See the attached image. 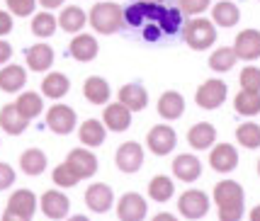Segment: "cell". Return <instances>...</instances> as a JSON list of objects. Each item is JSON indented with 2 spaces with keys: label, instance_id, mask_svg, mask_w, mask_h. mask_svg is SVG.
Instances as JSON below:
<instances>
[{
  "label": "cell",
  "instance_id": "30bf717a",
  "mask_svg": "<svg viewBox=\"0 0 260 221\" xmlns=\"http://www.w3.org/2000/svg\"><path fill=\"white\" fill-rule=\"evenodd\" d=\"M146 144L156 155H168L170 151L175 148V144H178V136H175V132H173L170 127L158 124V127H153V129L148 132Z\"/></svg>",
  "mask_w": 260,
  "mask_h": 221
},
{
  "label": "cell",
  "instance_id": "bcb514c9",
  "mask_svg": "<svg viewBox=\"0 0 260 221\" xmlns=\"http://www.w3.org/2000/svg\"><path fill=\"white\" fill-rule=\"evenodd\" d=\"M151 221H178V219H175L173 214H168V211H160V214H156Z\"/></svg>",
  "mask_w": 260,
  "mask_h": 221
},
{
  "label": "cell",
  "instance_id": "5bb4252c",
  "mask_svg": "<svg viewBox=\"0 0 260 221\" xmlns=\"http://www.w3.org/2000/svg\"><path fill=\"white\" fill-rule=\"evenodd\" d=\"M173 173H175V177L182 180V182H194L197 177L202 175V163H200L197 155L182 153L173 161Z\"/></svg>",
  "mask_w": 260,
  "mask_h": 221
},
{
  "label": "cell",
  "instance_id": "8992f818",
  "mask_svg": "<svg viewBox=\"0 0 260 221\" xmlns=\"http://www.w3.org/2000/svg\"><path fill=\"white\" fill-rule=\"evenodd\" d=\"M194 100H197V105L202 110H216V107H221L224 100H226V85H224V80L212 78V80L202 83L200 90H197V95H194Z\"/></svg>",
  "mask_w": 260,
  "mask_h": 221
},
{
  "label": "cell",
  "instance_id": "f907efd6",
  "mask_svg": "<svg viewBox=\"0 0 260 221\" xmlns=\"http://www.w3.org/2000/svg\"><path fill=\"white\" fill-rule=\"evenodd\" d=\"M139 3H163V0H139Z\"/></svg>",
  "mask_w": 260,
  "mask_h": 221
},
{
  "label": "cell",
  "instance_id": "b9f144b4",
  "mask_svg": "<svg viewBox=\"0 0 260 221\" xmlns=\"http://www.w3.org/2000/svg\"><path fill=\"white\" fill-rule=\"evenodd\" d=\"M12 182H15V170L8 163H0V192L12 187Z\"/></svg>",
  "mask_w": 260,
  "mask_h": 221
},
{
  "label": "cell",
  "instance_id": "7dc6e473",
  "mask_svg": "<svg viewBox=\"0 0 260 221\" xmlns=\"http://www.w3.org/2000/svg\"><path fill=\"white\" fill-rule=\"evenodd\" d=\"M42 5H44L46 10H51V8H58V5H63V0H39Z\"/></svg>",
  "mask_w": 260,
  "mask_h": 221
},
{
  "label": "cell",
  "instance_id": "44dd1931",
  "mask_svg": "<svg viewBox=\"0 0 260 221\" xmlns=\"http://www.w3.org/2000/svg\"><path fill=\"white\" fill-rule=\"evenodd\" d=\"M119 102L124 105L126 110L139 112L148 105V95L139 83H129V85H122V90H119Z\"/></svg>",
  "mask_w": 260,
  "mask_h": 221
},
{
  "label": "cell",
  "instance_id": "7bdbcfd3",
  "mask_svg": "<svg viewBox=\"0 0 260 221\" xmlns=\"http://www.w3.org/2000/svg\"><path fill=\"white\" fill-rule=\"evenodd\" d=\"M12 29V15H8L5 10H0V37L3 34H10Z\"/></svg>",
  "mask_w": 260,
  "mask_h": 221
},
{
  "label": "cell",
  "instance_id": "6da1fadb",
  "mask_svg": "<svg viewBox=\"0 0 260 221\" xmlns=\"http://www.w3.org/2000/svg\"><path fill=\"white\" fill-rule=\"evenodd\" d=\"M124 24L141 32L146 42H158L166 34H178L182 27V15L163 3H139L124 10Z\"/></svg>",
  "mask_w": 260,
  "mask_h": 221
},
{
  "label": "cell",
  "instance_id": "60d3db41",
  "mask_svg": "<svg viewBox=\"0 0 260 221\" xmlns=\"http://www.w3.org/2000/svg\"><path fill=\"white\" fill-rule=\"evenodd\" d=\"M178 8L185 15H200L209 8V0H178Z\"/></svg>",
  "mask_w": 260,
  "mask_h": 221
},
{
  "label": "cell",
  "instance_id": "f6af8a7d",
  "mask_svg": "<svg viewBox=\"0 0 260 221\" xmlns=\"http://www.w3.org/2000/svg\"><path fill=\"white\" fill-rule=\"evenodd\" d=\"M0 221H32L27 219V216H22V214H15V211H3V216H0Z\"/></svg>",
  "mask_w": 260,
  "mask_h": 221
},
{
  "label": "cell",
  "instance_id": "f35d334b",
  "mask_svg": "<svg viewBox=\"0 0 260 221\" xmlns=\"http://www.w3.org/2000/svg\"><path fill=\"white\" fill-rule=\"evenodd\" d=\"M241 88L248 92H260V68L248 66L241 71Z\"/></svg>",
  "mask_w": 260,
  "mask_h": 221
},
{
  "label": "cell",
  "instance_id": "e575fe53",
  "mask_svg": "<svg viewBox=\"0 0 260 221\" xmlns=\"http://www.w3.org/2000/svg\"><path fill=\"white\" fill-rule=\"evenodd\" d=\"M234 107H236V112L246 114V117L258 114L260 112V92H248V90L238 92L236 100H234Z\"/></svg>",
  "mask_w": 260,
  "mask_h": 221
},
{
  "label": "cell",
  "instance_id": "9c48e42d",
  "mask_svg": "<svg viewBox=\"0 0 260 221\" xmlns=\"http://www.w3.org/2000/svg\"><path fill=\"white\" fill-rule=\"evenodd\" d=\"M114 161H117V168L122 173H136L139 168L144 166V148L136 141H126V144H122L117 148Z\"/></svg>",
  "mask_w": 260,
  "mask_h": 221
},
{
  "label": "cell",
  "instance_id": "681fc988",
  "mask_svg": "<svg viewBox=\"0 0 260 221\" xmlns=\"http://www.w3.org/2000/svg\"><path fill=\"white\" fill-rule=\"evenodd\" d=\"M68 221H90V219H88V216H83V214H78V216H71Z\"/></svg>",
  "mask_w": 260,
  "mask_h": 221
},
{
  "label": "cell",
  "instance_id": "4316f807",
  "mask_svg": "<svg viewBox=\"0 0 260 221\" xmlns=\"http://www.w3.org/2000/svg\"><path fill=\"white\" fill-rule=\"evenodd\" d=\"M83 92H85V98L90 100L92 105H105L107 100H110V85H107V80L100 76H92L85 80V85H83Z\"/></svg>",
  "mask_w": 260,
  "mask_h": 221
},
{
  "label": "cell",
  "instance_id": "ac0fdd59",
  "mask_svg": "<svg viewBox=\"0 0 260 221\" xmlns=\"http://www.w3.org/2000/svg\"><path fill=\"white\" fill-rule=\"evenodd\" d=\"M238 58H246V61H253L260 56V32L258 29H246L236 37V46H234Z\"/></svg>",
  "mask_w": 260,
  "mask_h": 221
},
{
  "label": "cell",
  "instance_id": "3957f363",
  "mask_svg": "<svg viewBox=\"0 0 260 221\" xmlns=\"http://www.w3.org/2000/svg\"><path fill=\"white\" fill-rule=\"evenodd\" d=\"M90 24L95 32L100 34H114L124 27V10L117 3H98L90 10Z\"/></svg>",
  "mask_w": 260,
  "mask_h": 221
},
{
  "label": "cell",
  "instance_id": "52a82bcc",
  "mask_svg": "<svg viewBox=\"0 0 260 221\" xmlns=\"http://www.w3.org/2000/svg\"><path fill=\"white\" fill-rule=\"evenodd\" d=\"M146 199L136 192H126L122 195V199L117 202V216L119 221H144L146 219Z\"/></svg>",
  "mask_w": 260,
  "mask_h": 221
},
{
  "label": "cell",
  "instance_id": "d6986e66",
  "mask_svg": "<svg viewBox=\"0 0 260 221\" xmlns=\"http://www.w3.org/2000/svg\"><path fill=\"white\" fill-rule=\"evenodd\" d=\"M8 211H15V214H22L27 219H32L34 211H37V195L32 190H15L8 199Z\"/></svg>",
  "mask_w": 260,
  "mask_h": 221
},
{
  "label": "cell",
  "instance_id": "9a60e30c",
  "mask_svg": "<svg viewBox=\"0 0 260 221\" xmlns=\"http://www.w3.org/2000/svg\"><path fill=\"white\" fill-rule=\"evenodd\" d=\"M209 163L216 173H231L238 166V151L231 144H219L209 153Z\"/></svg>",
  "mask_w": 260,
  "mask_h": 221
},
{
  "label": "cell",
  "instance_id": "e0dca14e",
  "mask_svg": "<svg viewBox=\"0 0 260 221\" xmlns=\"http://www.w3.org/2000/svg\"><path fill=\"white\" fill-rule=\"evenodd\" d=\"M105 127L110 132H126L132 124V110H126L122 102H112L105 107Z\"/></svg>",
  "mask_w": 260,
  "mask_h": 221
},
{
  "label": "cell",
  "instance_id": "d6a6232c",
  "mask_svg": "<svg viewBox=\"0 0 260 221\" xmlns=\"http://www.w3.org/2000/svg\"><path fill=\"white\" fill-rule=\"evenodd\" d=\"M58 24L66 32H80L83 24H85V12L80 10V8H76V5H71V8H66V10L58 15Z\"/></svg>",
  "mask_w": 260,
  "mask_h": 221
},
{
  "label": "cell",
  "instance_id": "d590c367",
  "mask_svg": "<svg viewBox=\"0 0 260 221\" xmlns=\"http://www.w3.org/2000/svg\"><path fill=\"white\" fill-rule=\"evenodd\" d=\"M236 139H238V144L246 146V148H258L260 146V127L253 122L241 124L236 129Z\"/></svg>",
  "mask_w": 260,
  "mask_h": 221
},
{
  "label": "cell",
  "instance_id": "836d02e7",
  "mask_svg": "<svg viewBox=\"0 0 260 221\" xmlns=\"http://www.w3.org/2000/svg\"><path fill=\"white\" fill-rule=\"evenodd\" d=\"M236 58L238 56L234 49L221 46V49H216L214 54L209 56V66H212V71H216V73H224V71H231V68H234Z\"/></svg>",
  "mask_w": 260,
  "mask_h": 221
},
{
  "label": "cell",
  "instance_id": "f546056e",
  "mask_svg": "<svg viewBox=\"0 0 260 221\" xmlns=\"http://www.w3.org/2000/svg\"><path fill=\"white\" fill-rule=\"evenodd\" d=\"M68 88H71V83H68V78L63 73H49L44 78V83H42V92L51 100L63 98L68 92Z\"/></svg>",
  "mask_w": 260,
  "mask_h": 221
},
{
  "label": "cell",
  "instance_id": "c3c4849f",
  "mask_svg": "<svg viewBox=\"0 0 260 221\" xmlns=\"http://www.w3.org/2000/svg\"><path fill=\"white\" fill-rule=\"evenodd\" d=\"M250 221H260V204L253 211H250Z\"/></svg>",
  "mask_w": 260,
  "mask_h": 221
},
{
  "label": "cell",
  "instance_id": "ffe728a7",
  "mask_svg": "<svg viewBox=\"0 0 260 221\" xmlns=\"http://www.w3.org/2000/svg\"><path fill=\"white\" fill-rule=\"evenodd\" d=\"M24 58H27V66L39 73V71L51 68V64H54V49L49 44H34L27 49Z\"/></svg>",
  "mask_w": 260,
  "mask_h": 221
},
{
  "label": "cell",
  "instance_id": "74e56055",
  "mask_svg": "<svg viewBox=\"0 0 260 221\" xmlns=\"http://www.w3.org/2000/svg\"><path fill=\"white\" fill-rule=\"evenodd\" d=\"M54 182H56L58 187H73V185H78L80 177L76 175V170L68 166V163H61V166L54 168Z\"/></svg>",
  "mask_w": 260,
  "mask_h": 221
},
{
  "label": "cell",
  "instance_id": "7a4b0ae2",
  "mask_svg": "<svg viewBox=\"0 0 260 221\" xmlns=\"http://www.w3.org/2000/svg\"><path fill=\"white\" fill-rule=\"evenodd\" d=\"M243 187L234 180H224L214 187V202L219 207V221H241L243 216Z\"/></svg>",
  "mask_w": 260,
  "mask_h": 221
},
{
  "label": "cell",
  "instance_id": "4fadbf2b",
  "mask_svg": "<svg viewBox=\"0 0 260 221\" xmlns=\"http://www.w3.org/2000/svg\"><path fill=\"white\" fill-rule=\"evenodd\" d=\"M66 163L76 170V175H78L80 180L92 177L98 173V158H95L90 151H85V148H73V151L68 153Z\"/></svg>",
  "mask_w": 260,
  "mask_h": 221
},
{
  "label": "cell",
  "instance_id": "816d5d0a",
  "mask_svg": "<svg viewBox=\"0 0 260 221\" xmlns=\"http://www.w3.org/2000/svg\"><path fill=\"white\" fill-rule=\"evenodd\" d=\"M258 175H260V163H258Z\"/></svg>",
  "mask_w": 260,
  "mask_h": 221
},
{
  "label": "cell",
  "instance_id": "603a6c76",
  "mask_svg": "<svg viewBox=\"0 0 260 221\" xmlns=\"http://www.w3.org/2000/svg\"><path fill=\"white\" fill-rule=\"evenodd\" d=\"M105 136H107V132H105V124L98 122V119H85V122L80 124V129H78L80 144H83V146H90V148H95V146H102Z\"/></svg>",
  "mask_w": 260,
  "mask_h": 221
},
{
  "label": "cell",
  "instance_id": "8d00e7d4",
  "mask_svg": "<svg viewBox=\"0 0 260 221\" xmlns=\"http://www.w3.org/2000/svg\"><path fill=\"white\" fill-rule=\"evenodd\" d=\"M56 17L54 15H49V12H39V15H34L32 20V32L37 37H51V34L56 32Z\"/></svg>",
  "mask_w": 260,
  "mask_h": 221
},
{
  "label": "cell",
  "instance_id": "ee69618b",
  "mask_svg": "<svg viewBox=\"0 0 260 221\" xmlns=\"http://www.w3.org/2000/svg\"><path fill=\"white\" fill-rule=\"evenodd\" d=\"M10 56H12V46L5 39H0V64H8Z\"/></svg>",
  "mask_w": 260,
  "mask_h": 221
},
{
  "label": "cell",
  "instance_id": "f1b7e54d",
  "mask_svg": "<svg viewBox=\"0 0 260 221\" xmlns=\"http://www.w3.org/2000/svg\"><path fill=\"white\" fill-rule=\"evenodd\" d=\"M15 107L20 110L22 117H27V119L32 122L34 117H39V114H42L44 102H42V98H39V92H22V95L17 98V102H15Z\"/></svg>",
  "mask_w": 260,
  "mask_h": 221
},
{
  "label": "cell",
  "instance_id": "277c9868",
  "mask_svg": "<svg viewBox=\"0 0 260 221\" xmlns=\"http://www.w3.org/2000/svg\"><path fill=\"white\" fill-rule=\"evenodd\" d=\"M182 37H185L187 46H192V49H197V51H202V49H209V46L214 44L216 29L209 20L194 17V20H190V22L182 27Z\"/></svg>",
  "mask_w": 260,
  "mask_h": 221
},
{
  "label": "cell",
  "instance_id": "83f0119b",
  "mask_svg": "<svg viewBox=\"0 0 260 221\" xmlns=\"http://www.w3.org/2000/svg\"><path fill=\"white\" fill-rule=\"evenodd\" d=\"M20 168L27 175H42L46 170V153L39 151V148H27L20 155Z\"/></svg>",
  "mask_w": 260,
  "mask_h": 221
},
{
  "label": "cell",
  "instance_id": "7402d4cb",
  "mask_svg": "<svg viewBox=\"0 0 260 221\" xmlns=\"http://www.w3.org/2000/svg\"><path fill=\"white\" fill-rule=\"evenodd\" d=\"M182 112H185V100H182L180 92L175 90H168L163 92L158 100V114L163 119H178Z\"/></svg>",
  "mask_w": 260,
  "mask_h": 221
},
{
  "label": "cell",
  "instance_id": "2e32d148",
  "mask_svg": "<svg viewBox=\"0 0 260 221\" xmlns=\"http://www.w3.org/2000/svg\"><path fill=\"white\" fill-rule=\"evenodd\" d=\"M27 127H29V119L20 114V110L15 107V102H12V105H5V107L0 110V129H3V132L12 134V136H20V134L27 132Z\"/></svg>",
  "mask_w": 260,
  "mask_h": 221
},
{
  "label": "cell",
  "instance_id": "ba28073f",
  "mask_svg": "<svg viewBox=\"0 0 260 221\" xmlns=\"http://www.w3.org/2000/svg\"><path fill=\"white\" fill-rule=\"evenodd\" d=\"M46 127L54 134H71L76 129V112L71 110L68 105H54L46 112Z\"/></svg>",
  "mask_w": 260,
  "mask_h": 221
},
{
  "label": "cell",
  "instance_id": "484cf974",
  "mask_svg": "<svg viewBox=\"0 0 260 221\" xmlns=\"http://www.w3.org/2000/svg\"><path fill=\"white\" fill-rule=\"evenodd\" d=\"M71 56L78 58V61H92L98 56V42L90 34H78L73 42H71Z\"/></svg>",
  "mask_w": 260,
  "mask_h": 221
},
{
  "label": "cell",
  "instance_id": "cb8c5ba5",
  "mask_svg": "<svg viewBox=\"0 0 260 221\" xmlns=\"http://www.w3.org/2000/svg\"><path fill=\"white\" fill-rule=\"evenodd\" d=\"M24 83H27V73L17 64H10V66H5L0 71V90L3 92H17Z\"/></svg>",
  "mask_w": 260,
  "mask_h": 221
},
{
  "label": "cell",
  "instance_id": "ab89813d",
  "mask_svg": "<svg viewBox=\"0 0 260 221\" xmlns=\"http://www.w3.org/2000/svg\"><path fill=\"white\" fill-rule=\"evenodd\" d=\"M5 3H8V8H10L12 15L27 17V15L34 12V3H37V0H5Z\"/></svg>",
  "mask_w": 260,
  "mask_h": 221
},
{
  "label": "cell",
  "instance_id": "5b68a950",
  "mask_svg": "<svg viewBox=\"0 0 260 221\" xmlns=\"http://www.w3.org/2000/svg\"><path fill=\"white\" fill-rule=\"evenodd\" d=\"M178 209H180L185 219H202L209 211V197L204 192H200V190H187L178 199Z\"/></svg>",
  "mask_w": 260,
  "mask_h": 221
},
{
  "label": "cell",
  "instance_id": "8fae6325",
  "mask_svg": "<svg viewBox=\"0 0 260 221\" xmlns=\"http://www.w3.org/2000/svg\"><path fill=\"white\" fill-rule=\"evenodd\" d=\"M39 207H42V211H44V216L58 221V219H66L68 209H71V202H68V197L63 195V192H58V190H49V192L42 195Z\"/></svg>",
  "mask_w": 260,
  "mask_h": 221
},
{
  "label": "cell",
  "instance_id": "7c38bea8",
  "mask_svg": "<svg viewBox=\"0 0 260 221\" xmlns=\"http://www.w3.org/2000/svg\"><path fill=\"white\" fill-rule=\"evenodd\" d=\"M112 202H114V192L105 182H95V185L85 190V204H88V209L98 211V214H105L107 209H112Z\"/></svg>",
  "mask_w": 260,
  "mask_h": 221
},
{
  "label": "cell",
  "instance_id": "d4e9b609",
  "mask_svg": "<svg viewBox=\"0 0 260 221\" xmlns=\"http://www.w3.org/2000/svg\"><path fill=\"white\" fill-rule=\"evenodd\" d=\"M214 139H216V132H214V127H212L209 122L194 124L192 129L187 132V141H190V146H192V148H197V151L209 148V146L214 144Z\"/></svg>",
  "mask_w": 260,
  "mask_h": 221
},
{
  "label": "cell",
  "instance_id": "1f68e13d",
  "mask_svg": "<svg viewBox=\"0 0 260 221\" xmlns=\"http://www.w3.org/2000/svg\"><path fill=\"white\" fill-rule=\"evenodd\" d=\"M173 192H175L173 180L166 175H156L148 182V197L156 199V202H168V199L173 197Z\"/></svg>",
  "mask_w": 260,
  "mask_h": 221
},
{
  "label": "cell",
  "instance_id": "4dcf8cb0",
  "mask_svg": "<svg viewBox=\"0 0 260 221\" xmlns=\"http://www.w3.org/2000/svg\"><path fill=\"white\" fill-rule=\"evenodd\" d=\"M212 17H214V22L219 27H234L238 22V17H241V12L234 3H229V0H221V3H216L214 10H212Z\"/></svg>",
  "mask_w": 260,
  "mask_h": 221
}]
</instances>
